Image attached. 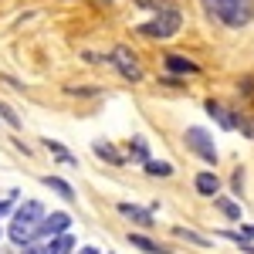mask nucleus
<instances>
[{
	"mask_svg": "<svg viewBox=\"0 0 254 254\" xmlns=\"http://www.w3.org/2000/svg\"><path fill=\"white\" fill-rule=\"evenodd\" d=\"M217 210L227 217V220H241V203L227 200V196H217Z\"/></svg>",
	"mask_w": 254,
	"mask_h": 254,
	"instance_id": "obj_15",
	"label": "nucleus"
},
{
	"mask_svg": "<svg viewBox=\"0 0 254 254\" xmlns=\"http://www.w3.org/2000/svg\"><path fill=\"white\" fill-rule=\"evenodd\" d=\"M44 149H48V153H55V159H58V163H64V166H75V156H71V153H68L61 142H55V139H44Z\"/></svg>",
	"mask_w": 254,
	"mask_h": 254,
	"instance_id": "obj_13",
	"label": "nucleus"
},
{
	"mask_svg": "<svg viewBox=\"0 0 254 254\" xmlns=\"http://www.w3.org/2000/svg\"><path fill=\"white\" fill-rule=\"evenodd\" d=\"M180 27H183V14H180L176 7H166V10H159L153 20L139 24V34H142V38H159V41H166V38H173Z\"/></svg>",
	"mask_w": 254,
	"mask_h": 254,
	"instance_id": "obj_3",
	"label": "nucleus"
},
{
	"mask_svg": "<svg viewBox=\"0 0 254 254\" xmlns=\"http://www.w3.org/2000/svg\"><path fill=\"white\" fill-rule=\"evenodd\" d=\"M166 68H170V71H187V75H196V71H200L193 61L180 58V55H170V58H166Z\"/></svg>",
	"mask_w": 254,
	"mask_h": 254,
	"instance_id": "obj_14",
	"label": "nucleus"
},
{
	"mask_svg": "<svg viewBox=\"0 0 254 254\" xmlns=\"http://www.w3.org/2000/svg\"><path fill=\"white\" fill-rule=\"evenodd\" d=\"M207 112H210V116H214L217 122L224 126V129H237V119L231 116V112H227V109H224L220 102H214V98H210V102H207Z\"/></svg>",
	"mask_w": 254,
	"mask_h": 254,
	"instance_id": "obj_8",
	"label": "nucleus"
},
{
	"mask_svg": "<svg viewBox=\"0 0 254 254\" xmlns=\"http://www.w3.org/2000/svg\"><path fill=\"white\" fill-rule=\"evenodd\" d=\"M129 153H132V159H139V163H142V166H146V163H149V149H146V142H142V139H132V142H129Z\"/></svg>",
	"mask_w": 254,
	"mask_h": 254,
	"instance_id": "obj_18",
	"label": "nucleus"
},
{
	"mask_svg": "<svg viewBox=\"0 0 254 254\" xmlns=\"http://www.w3.org/2000/svg\"><path fill=\"white\" fill-rule=\"evenodd\" d=\"M119 214L129 217V220H136L139 227H153V220H156L146 207H136V203H119Z\"/></svg>",
	"mask_w": 254,
	"mask_h": 254,
	"instance_id": "obj_7",
	"label": "nucleus"
},
{
	"mask_svg": "<svg viewBox=\"0 0 254 254\" xmlns=\"http://www.w3.org/2000/svg\"><path fill=\"white\" fill-rule=\"evenodd\" d=\"M109 61H112L119 71H122V78L142 81V68H139V61L132 58V51H129V48H122V44H119V48H112V51H109Z\"/></svg>",
	"mask_w": 254,
	"mask_h": 254,
	"instance_id": "obj_5",
	"label": "nucleus"
},
{
	"mask_svg": "<svg viewBox=\"0 0 254 254\" xmlns=\"http://www.w3.org/2000/svg\"><path fill=\"white\" fill-rule=\"evenodd\" d=\"M0 237H3V231H0Z\"/></svg>",
	"mask_w": 254,
	"mask_h": 254,
	"instance_id": "obj_27",
	"label": "nucleus"
},
{
	"mask_svg": "<svg viewBox=\"0 0 254 254\" xmlns=\"http://www.w3.org/2000/svg\"><path fill=\"white\" fill-rule=\"evenodd\" d=\"M44 251H48V254H71V251H75V237H71V234L51 237V241L44 244Z\"/></svg>",
	"mask_w": 254,
	"mask_h": 254,
	"instance_id": "obj_9",
	"label": "nucleus"
},
{
	"mask_svg": "<svg viewBox=\"0 0 254 254\" xmlns=\"http://www.w3.org/2000/svg\"><path fill=\"white\" fill-rule=\"evenodd\" d=\"M95 153H98L102 159H109L112 166H122V163H126V156H119L116 146H109V142H95Z\"/></svg>",
	"mask_w": 254,
	"mask_h": 254,
	"instance_id": "obj_16",
	"label": "nucleus"
},
{
	"mask_svg": "<svg viewBox=\"0 0 254 254\" xmlns=\"http://www.w3.org/2000/svg\"><path fill=\"white\" fill-rule=\"evenodd\" d=\"M129 241H132V248H139V251H146V254H170L163 244H156V241H149V237H142V234H129Z\"/></svg>",
	"mask_w": 254,
	"mask_h": 254,
	"instance_id": "obj_11",
	"label": "nucleus"
},
{
	"mask_svg": "<svg viewBox=\"0 0 254 254\" xmlns=\"http://www.w3.org/2000/svg\"><path fill=\"white\" fill-rule=\"evenodd\" d=\"M68 227H71V217H68V214H48L38 224L34 241H38V237H61V234H68Z\"/></svg>",
	"mask_w": 254,
	"mask_h": 254,
	"instance_id": "obj_6",
	"label": "nucleus"
},
{
	"mask_svg": "<svg viewBox=\"0 0 254 254\" xmlns=\"http://www.w3.org/2000/svg\"><path fill=\"white\" fill-rule=\"evenodd\" d=\"M41 183H44V187H51V190H55L61 200H75V190H71V187H68V183H64L61 176H44Z\"/></svg>",
	"mask_w": 254,
	"mask_h": 254,
	"instance_id": "obj_12",
	"label": "nucleus"
},
{
	"mask_svg": "<svg viewBox=\"0 0 254 254\" xmlns=\"http://www.w3.org/2000/svg\"><path fill=\"white\" fill-rule=\"evenodd\" d=\"M14 200H17V193H7L3 200H0V217H3V214H10V207H14Z\"/></svg>",
	"mask_w": 254,
	"mask_h": 254,
	"instance_id": "obj_22",
	"label": "nucleus"
},
{
	"mask_svg": "<svg viewBox=\"0 0 254 254\" xmlns=\"http://www.w3.org/2000/svg\"><path fill=\"white\" fill-rule=\"evenodd\" d=\"M136 7H149V10H166V0H132Z\"/></svg>",
	"mask_w": 254,
	"mask_h": 254,
	"instance_id": "obj_20",
	"label": "nucleus"
},
{
	"mask_svg": "<svg viewBox=\"0 0 254 254\" xmlns=\"http://www.w3.org/2000/svg\"><path fill=\"white\" fill-rule=\"evenodd\" d=\"M196 193H203V196H217V190H220V180H217L214 173H196Z\"/></svg>",
	"mask_w": 254,
	"mask_h": 254,
	"instance_id": "obj_10",
	"label": "nucleus"
},
{
	"mask_svg": "<svg viewBox=\"0 0 254 254\" xmlns=\"http://www.w3.org/2000/svg\"><path fill=\"white\" fill-rule=\"evenodd\" d=\"M187 146L196 153V159H203V163H217V146H214V136L207 132V129H200V126H190L187 129Z\"/></svg>",
	"mask_w": 254,
	"mask_h": 254,
	"instance_id": "obj_4",
	"label": "nucleus"
},
{
	"mask_svg": "<svg viewBox=\"0 0 254 254\" xmlns=\"http://www.w3.org/2000/svg\"><path fill=\"white\" fill-rule=\"evenodd\" d=\"M102 3H112V0H102Z\"/></svg>",
	"mask_w": 254,
	"mask_h": 254,
	"instance_id": "obj_26",
	"label": "nucleus"
},
{
	"mask_svg": "<svg viewBox=\"0 0 254 254\" xmlns=\"http://www.w3.org/2000/svg\"><path fill=\"white\" fill-rule=\"evenodd\" d=\"M20 254H48L41 244H27V248H20Z\"/></svg>",
	"mask_w": 254,
	"mask_h": 254,
	"instance_id": "obj_24",
	"label": "nucleus"
},
{
	"mask_svg": "<svg viewBox=\"0 0 254 254\" xmlns=\"http://www.w3.org/2000/svg\"><path fill=\"white\" fill-rule=\"evenodd\" d=\"M173 234L183 237V241H190V244H196V248H210V241H207V237L193 234V231H187V227H173Z\"/></svg>",
	"mask_w": 254,
	"mask_h": 254,
	"instance_id": "obj_17",
	"label": "nucleus"
},
{
	"mask_svg": "<svg viewBox=\"0 0 254 254\" xmlns=\"http://www.w3.org/2000/svg\"><path fill=\"white\" fill-rule=\"evenodd\" d=\"M203 10L227 27H244L254 20V0H203Z\"/></svg>",
	"mask_w": 254,
	"mask_h": 254,
	"instance_id": "obj_2",
	"label": "nucleus"
},
{
	"mask_svg": "<svg viewBox=\"0 0 254 254\" xmlns=\"http://www.w3.org/2000/svg\"><path fill=\"white\" fill-rule=\"evenodd\" d=\"M0 116L7 119V122H10V126H14V129H17V126H20V119H17V112H14V109H7V105H3V102H0Z\"/></svg>",
	"mask_w": 254,
	"mask_h": 254,
	"instance_id": "obj_21",
	"label": "nucleus"
},
{
	"mask_svg": "<svg viewBox=\"0 0 254 254\" xmlns=\"http://www.w3.org/2000/svg\"><path fill=\"white\" fill-rule=\"evenodd\" d=\"M41 220H44V203L41 200H24L17 207V214H14V224H10L7 237L17 248H27V244H34V231H38Z\"/></svg>",
	"mask_w": 254,
	"mask_h": 254,
	"instance_id": "obj_1",
	"label": "nucleus"
},
{
	"mask_svg": "<svg viewBox=\"0 0 254 254\" xmlns=\"http://www.w3.org/2000/svg\"><path fill=\"white\" fill-rule=\"evenodd\" d=\"M237 237H248V241H254V224H244V227L237 231Z\"/></svg>",
	"mask_w": 254,
	"mask_h": 254,
	"instance_id": "obj_23",
	"label": "nucleus"
},
{
	"mask_svg": "<svg viewBox=\"0 0 254 254\" xmlns=\"http://www.w3.org/2000/svg\"><path fill=\"white\" fill-rule=\"evenodd\" d=\"M146 173H149V176H170V173H173V166H170V163H156V159H149V163H146Z\"/></svg>",
	"mask_w": 254,
	"mask_h": 254,
	"instance_id": "obj_19",
	"label": "nucleus"
},
{
	"mask_svg": "<svg viewBox=\"0 0 254 254\" xmlns=\"http://www.w3.org/2000/svg\"><path fill=\"white\" fill-rule=\"evenodd\" d=\"M78 254H98V251H95V248H81Z\"/></svg>",
	"mask_w": 254,
	"mask_h": 254,
	"instance_id": "obj_25",
	"label": "nucleus"
}]
</instances>
